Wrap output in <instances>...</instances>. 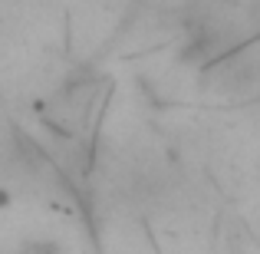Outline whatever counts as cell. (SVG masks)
I'll return each instance as SVG.
<instances>
[{
    "label": "cell",
    "instance_id": "1",
    "mask_svg": "<svg viewBox=\"0 0 260 254\" xmlns=\"http://www.w3.org/2000/svg\"><path fill=\"white\" fill-rule=\"evenodd\" d=\"M194 86L208 106L247 109L260 102V33L228 57L201 66L194 73Z\"/></svg>",
    "mask_w": 260,
    "mask_h": 254
}]
</instances>
